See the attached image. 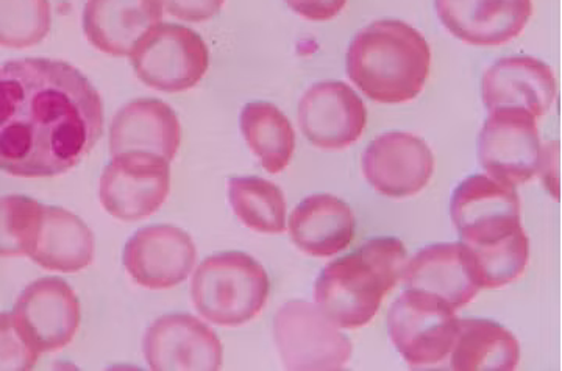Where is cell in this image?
Wrapping results in <instances>:
<instances>
[{"instance_id": "14", "label": "cell", "mask_w": 562, "mask_h": 371, "mask_svg": "<svg viewBox=\"0 0 562 371\" xmlns=\"http://www.w3.org/2000/svg\"><path fill=\"white\" fill-rule=\"evenodd\" d=\"M124 267L140 288H176L190 277L198 259L191 236L172 225L139 229L124 248Z\"/></svg>"}, {"instance_id": "6", "label": "cell", "mask_w": 562, "mask_h": 371, "mask_svg": "<svg viewBox=\"0 0 562 371\" xmlns=\"http://www.w3.org/2000/svg\"><path fill=\"white\" fill-rule=\"evenodd\" d=\"M276 344L288 370H341L351 344L317 304L290 302L273 321Z\"/></svg>"}, {"instance_id": "24", "label": "cell", "mask_w": 562, "mask_h": 371, "mask_svg": "<svg viewBox=\"0 0 562 371\" xmlns=\"http://www.w3.org/2000/svg\"><path fill=\"white\" fill-rule=\"evenodd\" d=\"M241 133L262 169L280 173L290 166L295 150V132L290 119L269 102H251L243 108Z\"/></svg>"}, {"instance_id": "13", "label": "cell", "mask_w": 562, "mask_h": 371, "mask_svg": "<svg viewBox=\"0 0 562 371\" xmlns=\"http://www.w3.org/2000/svg\"><path fill=\"white\" fill-rule=\"evenodd\" d=\"M144 356L155 371H216L222 344L209 325L191 314L157 318L144 336Z\"/></svg>"}, {"instance_id": "25", "label": "cell", "mask_w": 562, "mask_h": 371, "mask_svg": "<svg viewBox=\"0 0 562 371\" xmlns=\"http://www.w3.org/2000/svg\"><path fill=\"white\" fill-rule=\"evenodd\" d=\"M228 199L236 217L247 228L268 235H280L286 229V200L271 181L258 177L231 178Z\"/></svg>"}, {"instance_id": "7", "label": "cell", "mask_w": 562, "mask_h": 371, "mask_svg": "<svg viewBox=\"0 0 562 371\" xmlns=\"http://www.w3.org/2000/svg\"><path fill=\"white\" fill-rule=\"evenodd\" d=\"M132 66L147 87L162 92L194 88L210 66L205 41L183 25H158L133 50Z\"/></svg>"}, {"instance_id": "23", "label": "cell", "mask_w": 562, "mask_h": 371, "mask_svg": "<svg viewBox=\"0 0 562 371\" xmlns=\"http://www.w3.org/2000/svg\"><path fill=\"white\" fill-rule=\"evenodd\" d=\"M520 361L516 336L501 323L462 318L452 350V369L458 371H512Z\"/></svg>"}, {"instance_id": "27", "label": "cell", "mask_w": 562, "mask_h": 371, "mask_svg": "<svg viewBox=\"0 0 562 371\" xmlns=\"http://www.w3.org/2000/svg\"><path fill=\"white\" fill-rule=\"evenodd\" d=\"M49 0H0V46L27 49L49 35Z\"/></svg>"}, {"instance_id": "29", "label": "cell", "mask_w": 562, "mask_h": 371, "mask_svg": "<svg viewBox=\"0 0 562 371\" xmlns=\"http://www.w3.org/2000/svg\"><path fill=\"white\" fill-rule=\"evenodd\" d=\"M40 352L22 339L13 314L0 313V371H27L38 362Z\"/></svg>"}, {"instance_id": "19", "label": "cell", "mask_w": 562, "mask_h": 371, "mask_svg": "<svg viewBox=\"0 0 562 371\" xmlns=\"http://www.w3.org/2000/svg\"><path fill=\"white\" fill-rule=\"evenodd\" d=\"M482 87L483 103L490 110L519 106L535 117H542L557 98L552 68L532 57L498 59L484 72Z\"/></svg>"}, {"instance_id": "11", "label": "cell", "mask_w": 562, "mask_h": 371, "mask_svg": "<svg viewBox=\"0 0 562 371\" xmlns=\"http://www.w3.org/2000/svg\"><path fill=\"white\" fill-rule=\"evenodd\" d=\"M80 302L65 280L41 278L22 291L14 304L18 331L33 350H61L76 337L80 326Z\"/></svg>"}, {"instance_id": "22", "label": "cell", "mask_w": 562, "mask_h": 371, "mask_svg": "<svg viewBox=\"0 0 562 371\" xmlns=\"http://www.w3.org/2000/svg\"><path fill=\"white\" fill-rule=\"evenodd\" d=\"M290 233L292 243L306 255H338L353 240V210L335 195L306 196L291 213Z\"/></svg>"}, {"instance_id": "10", "label": "cell", "mask_w": 562, "mask_h": 371, "mask_svg": "<svg viewBox=\"0 0 562 371\" xmlns=\"http://www.w3.org/2000/svg\"><path fill=\"white\" fill-rule=\"evenodd\" d=\"M450 214L461 243L469 248L498 243L522 228L520 196L514 186L482 173L458 184Z\"/></svg>"}, {"instance_id": "18", "label": "cell", "mask_w": 562, "mask_h": 371, "mask_svg": "<svg viewBox=\"0 0 562 371\" xmlns=\"http://www.w3.org/2000/svg\"><path fill=\"white\" fill-rule=\"evenodd\" d=\"M161 0H88L83 32L95 49L113 57L133 50L160 25Z\"/></svg>"}, {"instance_id": "12", "label": "cell", "mask_w": 562, "mask_h": 371, "mask_svg": "<svg viewBox=\"0 0 562 371\" xmlns=\"http://www.w3.org/2000/svg\"><path fill=\"white\" fill-rule=\"evenodd\" d=\"M299 124L306 139L322 150H342L357 143L368 125V108L342 81H321L299 103Z\"/></svg>"}, {"instance_id": "3", "label": "cell", "mask_w": 562, "mask_h": 371, "mask_svg": "<svg viewBox=\"0 0 562 371\" xmlns=\"http://www.w3.org/2000/svg\"><path fill=\"white\" fill-rule=\"evenodd\" d=\"M408 261L395 237H375L322 270L316 303L338 328L357 329L379 313L386 293L402 280Z\"/></svg>"}, {"instance_id": "20", "label": "cell", "mask_w": 562, "mask_h": 371, "mask_svg": "<svg viewBox=\"0 0 562 371\" xmlns=\"http://www.w3.org/2000/svg\"><path fill=\"white\" fill-rule=\"evenodd\" d=\"M181 128L171 106L157 99H138L117 111L110 125L113 157L146 151L171 162L179 151Z\"/></svg>"}, {"instance_id": "2", "label": "cell", "mask_w": 562, "mask_h": 371, "mask_svg": "<svg viewBox=\"0 0 562 371\" xmlns=\"http://www.w3.org/2000/svg\"><path fill=\"white\" fill-rule=\"evenodd\" d=\"M431 50L413 25L384 20L355 35L347 74L366 98L379 103L412 102L430 76Z\"/></svg>"}, {"instance_id": "1", "label": "cell", "mask_w": 562, "mask_h": 371, "mask_svg": "<svg viewBox=\"0 0 562 371\" xmlns=\"http://www.w3.org/2000/svg\"><path fill=\"white\" fill-rule=\"evenodd\" d=\"M103 133V102L87 76L49 58L0 66V170L46 178L68 172Z\"/></svg>"}, {"instance_id": "21", "label": "cell", "mask_w": 562, "mask_h": 371, "mask_svg": "<svg viewBox=\"0 0 562 371\" xmlns=\"http://www.w3.org/2000/svg\"><path fill=\"white\" fill-rule=\"evenodd\" d=\"M94 235L81 218L63 207H41L25 256L52 272L76 273L94 261Z\"/></svg>"}, {"instance_id": "9", "label": "cell", "mask_w": 562, "mask_h": 371, "mask_svg": "<svg viewBox=\"0 0 562 371\" xmlns=\"http://www.w3.org/2000/svg\"><path fill=\"white\" fill-rule=\"evenodd\" d=\"M171 191V166L146 151L116 155L99 181V199L106 213L135 222L157 213Z\"/></svg>"}, {"instance_id": "17", "label": "cell", "mask_w": 562, "mask_h": 371, "mask_svg": "<svg viewBox=\"0 0 562 371\" xmlns=\"http://www.w3.org/2000/svg\"><path fill=\"white\" fill-rule=\"evenodd\" d=\"M443 27L473 46H501L517 38L532 13L531 0H435Z\"/></svg>"}, {"instance_id": "8", "label": "cell", "mask_w": 562, "mask_h": 371, "mask_svg": "<svg viewBox=\"0 0 562 371\" xmlns=\"http://www.w3.org/2000/svg\"><path fill=\"white\" fill-rule=\"evenodd\" d=\"M541 137L536 117L519 106L491 110L479 139V159L494 180L527 183L541 166Z\"/></svg>"}, {"instance_id": "5", "label": "cell", "mask_w": 562, "mask_h": 371, "mask_svg": "<svg viewBox=\"0 0 562 371\" xmlns=\"http://www.w3.org/2000/svg\"><path fill=\"white\" fill-rule=\"evenodd\" d=\"M454 311L430 292L406 289L395 300L387 314V328L392 342L409 366H435L452 352L460 329Z\"/></svg>"}, {"instance_id": "26", "label": "cell", "mask_w": 562, "mask_h": 371, "mask_svg": "<svg viewBox=\"0 0 562 371\" xmlns=\"http://www.w3.org/2000/svg\"><path fill=\"white\" fill-rule=\"evenodd\" d=\"M471 250L482 289H497L522 277L530 259V239L520 228L498 243Z\"/></svg>"}, {"instance_id": "30", "label": "cell", "mask_w": 562, "mask_h": 371, "mask_svg": "<svg viewBox=\"0 0 562 371\" xmlns=\"http://www.w3.org/2000/svg\"><path fill=\"white\" fill-rule=\"evenodd\" d=\"M168 13L181 21L203 22L220 13L225 0H161Z\"/></svg>"}, {"instance_id": "28", "label": "cell", "mask_w": 562, "mask_h": 371, "mask_svg": "<svg viewBox=\"0 0 562 371\" xmlns=\"http://www.w3.org/2000/svg\"><path fill=\"white\" fill-rule=\"evenodd\" d=\"M41 203L31 196L9 195L0 199V256L27 255Z\"/></svg>"}, {"instance_id": "31", "label": "cell", "mask_w": 562, "mask_h": 371, "mask_svg": "<svg viewBox=\"0 0 562 371\" xmlns=\"http://www.w3.org/2000/svg\"><path fill=\"white\" fill-rule=\"evenodd\" d=\"M299 16L308 21H330L338 16L347 0H284Z\"/></svg>"}, {"instance_id": "4", "label": "cell", "mask_w": 562, "mask_h": 371, "mask_svg": "<svg viewBox=\"0 0 562 371\" xmlns=\"http://www.w3.org/2000/svg\"><path fill=\"white\" fill-rule=\"evenodd\" d=\"M265 267L243 251L210 256L192 278L195 310L213 325L241 326L254 321L268 303Z\"/></svg>"}, {"instance_id": "16", "label": "cell", "mask_w": 562, "mask_h": 371, "mask_svg": "<svg viewBox=\"0 0 562 371\" xmlns=\"http://www.w3.org/2000/svg\"><path fill=\"white\" fill-rule=\"evenodd\" d=\"M403 283L408 291L430 292L460 310L482 289L475 256L462 243L435 244L422 248L406 261Z\"/></svg>"}, {"instance_id": "15", "label": "cell", "mask_w": 562, "mask_h": 371, "mask_svg": "<svg viewBox=\"0 0 562 371\" xmlns=\"http://www.w3.org/2000/svg\"><path fill=\"white\" fill-rule=\"evenodd\" d=\"M362 172L380 194L403 199L420 192L435 172L431 148L405 132L380 135L362 155Z\"/></svg>"}]
</instances>
